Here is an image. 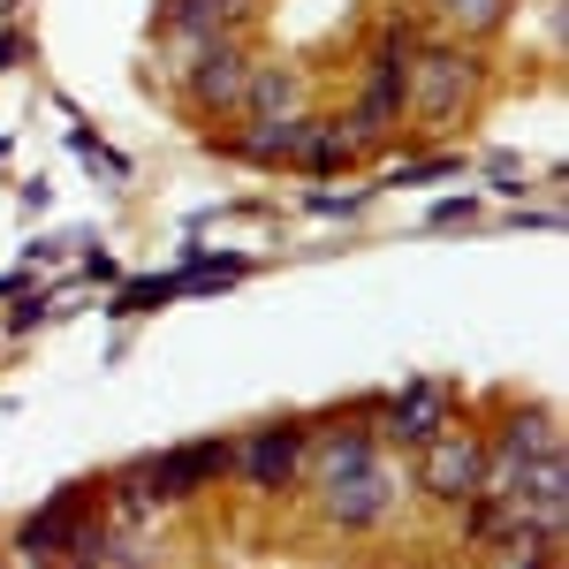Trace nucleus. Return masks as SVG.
<instances>
[{
	"instance_id": "6e6552de",
	"label": "nucleus",
	"mask_w": 569,
	"mask_h": 569,
	"mask_svg": "<svg viewBox=\"0 0 569 569\" xmlns=\"http://www.w3.org/2000/svg\"><path fill=\"white\" fill-rule=\"evenodd\" d=\"M440 418H448V388H410V395H395L388 410H380V433L402 440V448H418Z\"/></svg>"
},
{
	"instance_id": "423d86ee",
	"label": "nucleus",
	"mask_w": 569,
	"mask_h": 569,
	"mask_svg": "<svg viewBox=\"0 0 569 569\" xmlns=\"http://www.w3.org/2000/svg\"><path fill=\"white\" fill-rule=\"evenodd\" d=\"M243 114H251L259 130H297V122H305V84H297L289 69H251Z\"/></svg>"
},
{
	"instance_id": "f03ea898",
	"label": "nucleus",
	"mask_w": 569,
	"mask_h": 569,
	"mask_svg": "<svg viewBox=\"0 0 569 569\" xmlns=\"http://www.w3.org/2000/svg\"><path fill=\"white\" fill-rule=\"evenodd\" d=\"M418 479H426V493H433V501L463 509V501L479 493V479H486V440L440 418L433 433L418 440Z\"/></svg>"
},
{
	"instance_id": "9d476101",
	"label": "nucleus",
	"mask_w": 569,
	"mask_h": 569,
	"mask_svg": "<svg viewBox=\"0 0 569 569\" xmlns=\"http://www.w3.org/2000/svg\"><path fill=\"white\" fill-rule=\"evenodd\" d=\"M440 8H448L463 31H493V23L509 16V0H440Z\"/></svg>"
},
{
	"instance_id": "0eeeda50",
	"label": "nucleus",
	"mask_w": 569,
	"mask_h": 569,
	"mask_svg": "<svg viewBox=\"0 0 569 569\" xmlns=\"http://www.w3.org/2000/svg\"><path fill=\"white\" fill-rule=\"evenodd\" d=\"M243 16H251V0H168V8H160V31L206 46V39H228Z\"/></svg>"
},
{
	"instance_id": "39448f33",
	"label": "nucleus",
	"mask_w": 569,
	"mask_h": 569,
	"mask_svg": "<svg viewBox=\"0 0 569 569\" xmlns=\"http://www.w3.org/2000/svg\"><path fill=\"white\" fill-rule=\"evenodd\" d=\"M243 84H251V61H243L236 39H206L190 53V99H198V107L236 114V107H243Z\"/></svg>"
},
{
	"instance_id": "7ed1b4c3",
	"label": "nucleus",
	"mask_w": 569,
	"mask_h": 569,
	"mask_svg": "<svg viewBox=\"0 0 569 569\" xmlns=\"http://www.w3.org/2000/svg\"><path fill=\"white\" fill-rule=\"evenodd\" d=\"M471 84H479V61H463L456 46H433V53H410V107L426 122H456L471 107Z\"/></svg>"
},
{
	"instance_id": "20e7f679",
	"label": "nucleus",
	"mask_w": 569,
	"mask_h": 569,
	"mask_svg": "<svg viewBox=\"0 0 569 569\" xmlns=\"http://www.w3.org/2000/svg\"><path fill=\"white\" fill-rule=\"evenodd\" d=\"M236 471L251 486H289L305 471V426H297V418H273L259 433H243L236 440Z\"/></svg>"
},
{
	"instance_id": "f257e3e1",
	"label": "nucleus",
	"mask_w": 569,
	"mask_h": 569,
	"mask_svg": "<svg viewBox=\"0 0 569 569\" xmlns=\"http://www.w3.org/2000/svg\"><path fill=\"white\" fill-rule=\"evenodd\" d=\"M319 517L335 531H380L395 517V479L380 456H365V463H342V471H327L319 479Z\"/></svg>"
},
{
	"instance_id": "1a4fd4ad",
	"label": "nucleus",
	"mask_w": 569,
	"mask_h": 569,
	"mask_svg": "<svg viewBox=\"0 0 569 569\" xmlns=\"http://www.w3.org/2000/svg\"><path fill=\"white\" fill-rule=\"evenodd\" d=\"M220 471H236V440H198L190 456H168V463H160L168 493H190V486L220 479Z\"/></svg>"
}]
</instances>
